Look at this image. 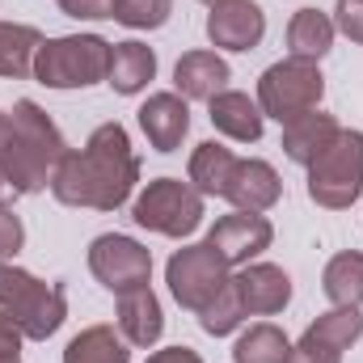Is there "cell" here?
Instances as JSON below:
<instances>
[{
	"label": "cell",
	"instance_id": "8992f818",
	"mask_svg": "<svg viewBox=\"0 0 363 363\" xmlns=\"http://www.w3.org/2000/svg\"><path fill=\"white\" fill-rule=\"evenodd\" d=\"M203 194L182 178H157L148 182L135 203H131V220L157 237H174V241H186L190 233H199L203 224Z\"/></svg>",
	"mask_w": 363,
	"mask_h": 363
},
{
	"label": "cell",
	"instance_id": "f546056e",
	"mask_svg": "<svg viewBox=\"0 0 363 363\" xmlns=\"http://www.w3.org/2000/svg\"><path fill=\"white\" fill-rule=\"evenodd\" d=\"M334 30L363 47V0H338L334 4Z\"/></svg>",
	"mask_w": 363,
	"mask_h": 363
},
{
	"label": "cell",
	"instance_id": "cb8c5ba5",
	"mask_svg": "<svg viewBox=\"0 0 363 363\" xmlns=\"http://www.w3.org/2000/svg\"><path fill=\"white\" fill-rule=\"evenodd\" d=\"M64 363H131V351L114 325H89L64 347Z\"/></svg>",
	"mask_w": 363,
	"mask_h": 363
},
{
	"label": "cell",
	"instance_id": "603a6c76",
	"mask_svg": "<svg viewBox=\"0 0 363 363\" xmlns=\"http://www.w3.org/2000/svg\"><path fill=\"white\" fill-rule=\"evenodd\" d=\"M43 47V34L34 26L21 21H0V77L4 81H21L34 77V55Z\"/></svg>",
	"mask_w": 363,
	"mask_h": 363
},
{
	"label": "cell",
	"instance_id": "4316f807",
	"mask_svg": "<svg viewBox=\"0 0 363 363\" xmlns=\"http://www.w3.org/2000/svg\"><path fill=\"white\" fill-rule=\"evenodd\" d=\"M199 317V325H203V334H211V338H228L241 321H245V308H241V300H237V287L228 283L203 313H194Z\"/></svg>",
	"mask_w": 363,
	"mask_h": 363
},
{
	"label": "cell",
	"instance_id": "7c38bea8",
	"mask_svg": "<svg viewBox=\"0 0 363 363\" xmlns=\"http://www.w3.org/2000/svg\"><path fill=\"white\" fill-rule=\"evenodd\" d=\"M233 287H237V300H241L245 317H274V313H283L291 304V279H287L283 267H274V262L237 267Z\"/></svg>",
	"mask_w": 363,
	"mask_h": 363
},
{
	"label": "cell",
	"instance_id": "ba28073f",
	"mask_svg": "<svg viewBox=\"0 0 363 363\" xmlns=\"http://www.w3.org/2000/svg\"><path fill=\"white\" fill-rule=\"evenodd\" d=\"M165 283L186 313H203L233 283V267L207 241H194V245L174 250V258L165 262Z\"/></svg>",
	"mask_w": 363,
	"mask_h": 363
},
{
	"label": "cell",
	"instance_id": "4dcf8cb0",
	"mask_svg": "<svg viewBox=\"0 0 363 363\" xmlns=\"http://www.w3.org/2000/svg\"><path fill=\"white\" fill-rule=\"evenodd\" d=\"M64 17H77V21H106L114 17V0H60Z\"/></svg>",
	"mask_w": 363,
	"mask_h": 363
},
{
	"label": "cell",
	"instance_id": "52a82bcc",
	"mask_svg": "<svg viewBox=\"0 0 363 363\" xmlns=\"http://www.w3.org/2000/svg\"><path fill=\"white\" fill-rule=\"evenodd\" d=\"M321 97H325V77H321V68L313 60L287 55V60L271 64L258 77V106H262V114L274 118L279 127H287L291 118L317 110Z\"/></svg>",
	"mask_w": 363,
	"mask_h": 363
},
{
	"label": "cell",
	"instance_id": "44dd1931",
	"mask_svg": "<svg viewBox=\"0 0 363 363\" xmlns=\"http://www.w3.org/2000/svg\"><path fill=\"white\" fill-rule=\"evenodd\" d=\"M334 34L338 30H334V17L330 13H321V9H296L291 21H287V51L296 60L321 64L330 55V47H334Z\"/></svg>",
	"mask_w": 363,
	"mask_h": 363
},
{
	"label": "cell",
	"instance_id": "4fadbf2b",
	"mask_svg": "<svg viewBox=\"0 0 363 363\" xmlns=\"http://www.w3.org/2000/svg\"><path fill=\"white\" fill-rule=\"evenodd\" d=\"M140 131L157 152H178L182 140L190 135V101L178 93H152L140 106Z\"/></svg>",
	"mask_w": 363,
	"mask_h": 363
},
{
	"label": "cell",
	"instance_id": "ac0fdd59",
	"mask_svg": "<svg viewBox=\"0 0 363 363\" xmlns=\"http://www.w3.org/2000/svg\"><path fill=\"white\" fill-rule=\"evenodd\" d=\"M338 131H342L338 118L317 106V110H308V114H300V118H291V123L283 127V152H287V161H296V165L308 169V165L334 144Z\"/></svg>",
	"mask_w": 363,
	"mask_h": 363
},
{
	"label": "cell",
	"instance_id": "1f68e13d",
	"mask_svg": "<svg viewBox=\"0 0 363 363\" xmlns=\"http://www.w3.org/2000/svg\"><path fill=\"white\" fill-rule=\"evenodd\" d=\"M287 363H342V351H334V347H321V342H308V338H300V342L287 351Z\"/></svg>",
	"mask_w": 363,
	"mask_h": 363
},
{
	"label": "cell",
	"instance_id": "5bb4252c",
	"mask_svg": "<svg viewBox=\"0 0 363 363\" xmlns=\"http://www.w3.org/2000/svg\"><path fill=\"white\" fill-rule=\"evenodd\" d=\"M207 118H211V127L220 135H228L237 144H258L262 127H267V114H262L258 97H250V93H241V89L216 93L207 101Z\"/></svg>",
	"mask_w": 363,
	"mask_h": 363
},
{
	"label": "cell",
	"instance_id": "83f0119b",
	"mask_svg": "<svg viewBox=\"0 0 363 363\" xmlns=\"http://www.w3.org/2000/svg\"><path fill=\"white\" fill-rule=\"evenodd\" d=\"M174 13V0H114V21L127 30H161Z\"/></svg>",
	"mask_w": 363,
	"mask_h": 363
},
{
	"label": "cell",
	"instance_id": "d6986e66",
	"mask_svg": "<svg viewBox=\"0 0 363 363\" xmlns=\"http://www.w3.org/2000/svg\"><path fill=\"white\" fill-rule=\"evenodd\" d=\"M157 77V51L140 38H127V43H114L110 47V77L106 85L118 93V97H135L152 85Z\"/></svg>",
	"mask_w": 363,
	"mask_h": 363
},
{
	"label": "cell",
	"instance_id": "7402d4cb",
	"mask_svg": "<svg viewBox=\"0 0 363 363\" xmlns=\"http://www.w3.org/2000/svg\"><path fill=\"white\" fill-rule=\"evenodd\" d=\"M321 291L334 308H359L363 304V254L342 250L325 262L321 271Z\"/></svg>",
	"mask_w": 363,
	"mask_h": 363
},
{
	"label": "cell",
	"instance_id": "484cf974",
	"mask_svg": "<svg viewBox=\"0 0 363 363\" xmlns=\"http://www.w3.org/2000/svg\"><path fill=\"white\" fill-rule=\"evenodd\" d=\"M304 338L321 342V347H334V351H351L363 338V313L359 308H330L304 330Z\"/></svg>",
	"mask_w": 363,
	"mask_h": 363
},
{
	"label": "cell",
	"instance_id": "9c48e42d",
	"mask_svg": "<svg viewBox=\"0 0 363 363\" xmlns=\"http://www.w3.org/2000/svg\"><path fill=\"white\" fill-rule=\"evenodd\" d=\"M89 271L106 291L123 296L131 287H148V279H152V254L135 237H127V233H101L89 245Z\"/></svg>",
	"mask_w": 363,
	"mask_h": 363
},
{
	"label": "cell",
	"instance_id": "5b68a950",
	"mask_svg": "<svg viewBox=\"0 0 363 363\" xmlns=\"http://www.w3.org/2000/svg\"><path fill=\"white\" fill-rule=\"evenodd\" d=\"M363 194V131L342 127L334 144L308 165V199L325 211H347Z\"/></svg>",
	"mask_w": 363,
	"mask_h": 363
},
{
	"label": "cell",
	"instance_id": "6da1fadb",
	"mask_svg": "<svg viewBox=\"0 0 363 363\" xmlns=\"http://www.w3.org/2000/svg\"><path fill=\"white\" fill-rule=\"evenodd\" d=\"M140 182V157L123 123H101L85 140V148H68L55 165L51 194L64 207L118 211Z\"/></svg>",
	"mask_w": 363,
	"mask_h": 363
},
{
	"label": "cell",
	"instance_id": "9a60e30c",
	"mask_svg": "<svg viewBox=\"0 0 363 363\" xmlns=\"http://www.w3.org/2000/svg\"><path fill=\"white\" fill-rule=\"evenodd\" d=\"M224 199H228L237 211H271L274 203L283 199V182H279L271 161H258V157L241 161V157H237V169H233V178H228Z\"/></svg>",
	"mask_w": 363,
	"mask_h": 363
},
{
	"label": "cell",
	"instance_id": "e0dca14e",
	"mask_svg": "<svg viewBox=\"0 0 363 363\" xmlns=\"http://www.w3.org/2000/svg\"><path fill=\"white\" fill-rule=\"evenodd\" d=\"M118 334L127 338V347H157L165 334V313L161 300L152 296V287H131L118 296Z\"/></svg>",
	"mask_w": 363,
	"mask_h": 363
},
{
	"label": "cell",
	"instance_id": "e575fe53",
	"mask_svg": "<svg viewBox=\"0 0 363 363\" xmlns=\"http://www.w3.org/2000/svg\"><path fill=\"white\" fill-rule=\"evenodd\" d=\"M0 363H21V355H9V359H0Z\"/></svg>",
	"mask_w": 363,
	"mask_h": 363
},
{
	"label": "cell",
	"instance_id": "277c9868",
	"mask_svg": "<svg viewBox=\"0 0 363 363\" xmlns=\"http://www.w3.org/2000/svg\"><path fill=\"white\" fill-rule=\"evenodd\" d=\"M110 47L101 34L43 38L34 55V81L47 89H89L110 77Z\"/></svg>",
	"mask_w": 363,
	"mask_h": 363
},
{
	"label": "cell",
	"instance_id": "ffe728a7",
	"mask_svg": "<svg viewBox=\"0 0 363 363\" xmlns=\"http://www.w3.org/2000/svg\"><path fill=\"white\" fill-rule=\"evenodd\" d=\"M233 169H237V152H233V148H224V144H216V140H203V144L190 152L186 182H190L203 199H224Z\"/></svg>",
	"mask_w": 363,
	"mask_h": 363
},
{
	"label": "cell",
	"instance_id": "30bf717a",
	"mask_svg": "<svg viewBox=\"0 0 363 363\" xmlns=\"http://www.w3.org/2000/svg\"><path fill=\"white\" fill-rule=\"evenodd\" d=\"M274 241V224L262 211H228L211 224L207 245L228 262V267H250L258 254H267Z\"/></svg>",
	"mask_w": 363,
	"mask_h": 363
},
{
	"label": "cell",
	"instance_id": "f1b7e54d",
	"mask_svg": "<svg viewBox=\"0 0 363 363\" xmlns=\"http://www.w3.org/2000/svg\"><path fill=\"white\" fill-rule=\"evenodd\" d=\"M21 245H26V224H21V216L0 203V262H13V258L21 254Z\"/></svg>",
	"mask_w": 363,
	"mask_h": 363
},
{
	"label": "cell",
	"instance_id": "2e32d148",
	"mask_svg": "<svg viewBox=\"0 0 363 363\" xmlns=\"http://www.w3.org/2000/svg\"><path fill=\"white\" fill-rule=\"evenodd\" d=\"M228 81H233V68L216 51H186L174 64V93L186 101H211L216 93L228 89Z\"/></svg>",
	"mask_w": 363,
	"mask_h": 363
},
{
	"label": "cell",
	"instance_id": "7a4b0ae2",
	"mask_svg": "<svg viewBox=\"0 0 363 363\" xmlns=\"http://www.w3.org/2000/svg\"><path fill=\"white\" fill-rule=\"evenodd\" d=\"M64 152L68 144L38 101L21 97L13 110H0V203L47 190Z\"/></svg>",
	"mask_w": 363,
	"mask_h": 363
},
{
	"label": "cell",
	"instance_id": "3957f363",
	"mask_svg": "<svg viewBox=\"0 0 363 363\" xmlns=\"http://www.w3.org/2000/svg\"><path fill=\"white\" fill-rule=\"evenodd\" d=\"M0 313H9L30 342H47L68 321V291L13 262H0Z\"/></svg>",
	"mask_w": 363,
	"mask_h": 363
},
{
	"label": "cell",
	"instance_id": "8fae6325",
	"mask_svg": "<svg viewBox=\"0 0 363 363\" xmlns=\"http://www.w3.org/2000/svg\"><path fill=\"white\" fill-rule=\"evenodd\" d=\"M207 38L216 51H254L267 38V13L254 0H224L207 13Z\"/></svg>",
	"mask_w": 363,
	"mask_h": 363
},
{
	"label": "cell",
	"instance_id": "d4e9b609",
	"mask_svg": "<svg viewBox=\"0 0 363 363\" xmlns=\"http://www.w3.org/2000/svg\"><path fill=\"white\" fill-rule=\"evenodd\" d=\"M287 334L274 321H258L233 342V363H287Z\"/></svg>",
	"mask_w": 363,
	"mask_h": 363
},
{
	"label": "cell",
	"instance_id": "d590c367",
	"mask_svg": "<svg viewBox=\"0 0 363 363\" xmlns=\"http://www.w3.org/2000/svg\"><path fill=\"white\" fill-rule=\"evenodd\" d=\"M199 4H207V9H211V4H224V0H199Z\"/></svg>",
	"mask_w": 363,
	"mask_h": 363
},
{
	"label": "cell",
	"instance_id": "d6a6232c",
	"mask_svg": "<svg viewBox=\"0 0 363 363\" xmlns=\"http://www.w3.org/2000/svg\"><path fill=\"white\" fill-rule=\"evenodd\" d=\"M21 342H26V334L13 325V317H9V313H0V359L17 355V351H21Z\"/></svg>",
	"mask_w": 363,
	"mask_h": 363
},
{
	"label": "cell",
	"instance_id": "836d02e7",
	"mask_svg": "<svg viewBox=\"0 0 363 363\" xmlns=\"http://www.w3.org/2000/svg\"><path fill=\"white\" fill-rule=\"evenodd\" d=\"M144 363H203V355L190 347H165V351H152Z\"/></svg>",
	"mask_w": 363,
	"mask_h": 363
}]
</instances>
